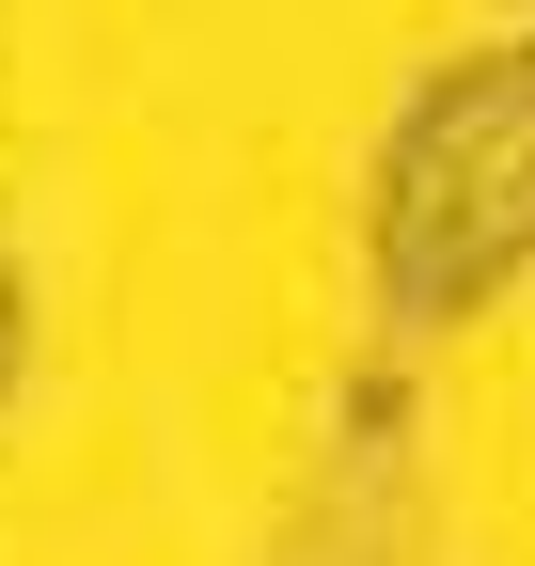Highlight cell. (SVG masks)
<instances>
[{"label":"cell","instance_id":"6da1fadb","mask_svg":"<svg viewBox=\"0 0 535 566\" xmlns=\"http://www.w3.org/2000/svg\"><path fill=\"white\" fill-rule=\"evenodd\" d=\"M363 252H378V331L394 346L473 331L535 268V48H457V63L410 80V111L378 142Z\"/></svg>","mask_w":535,"mask_h":566},{"label":"cell","instance_id":"7a4b0ae2","mask_svg":"<svg viewBox=\"0 0 535 566\" xmlns=\"http://www.w3.org/2000/svg\"><path fill=\"white\" fill-rule=\"evenodd\" d=\"M17 363H32V300H17V268H0V394H17Z\"/></svg>","mask_w":535,"mask_h":566}]
</instances>
